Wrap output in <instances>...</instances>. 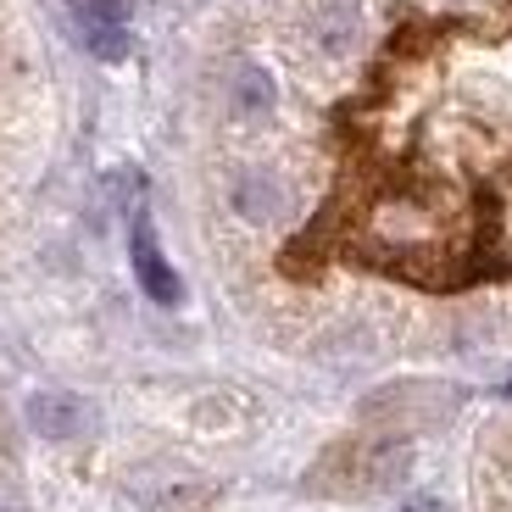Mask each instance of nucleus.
Instances as JSON below:
<instances>
[{"instance_id":"nucleus-1","label":"nucleus","mask_w":512,"mask_h":512,"mask_svg":"<svg viewBox=\"0 0 512 512\" xmlns=\"http://www.w3.org/2000/svg\"><path fill=\"white\" fill-rule=\"evenodd\" d=\"M73 34L78 45L101 62H123L128 56V12L123 0H73Z\"/></svg>"},{"instance_id":"nucleus-2","label":"nucleus","mask_w":512,"mask_h":512,"mask_svg":"<svg viewBox=\"0 0 512 512\" xmlns=\"http://www.w3.org/2000/svg\"><path fill=\"white\" fill-rule=\"evenodd\" d=\"M128 262H134V279H140V290L151 295L156 307H179L184 301V284H179V273L167 268V256H162V245H156V229H151V218H134V229H128Z\"/></svg>"},{"instance_id":"nucleus-3","label":"nucleus","mask_w":512,"mask_h":512,"mask_svg":"<svg viewBox=\"0 0 512 512\" xmlns=\"http://www.w3.org/2000/svg\"><path fill=\"white\" fill-rule=\"evenodd\" d=\"M23 412H28V429H34L39 440H73V435H84V423H90V407L78 396H67V390H34Z\"/></svg>"},{"instance_id":"nucleus-4","label":"nucleus","mask_w":512,"mask_h":512,"mask_svg":"<svg viewBox=\"0 0 512 512\" xmlns=\"http://www.w3.org/2000/svg\"><path fill=\"white\" fill-rule=\"evenodd\" d=\"M312 45H318L323 56H346L351 45H357V6L351 0H323L318 12H312Z\"/></svg>"},{"instance_id":"nucleus-5","label":"nucleus","mask_w":512,"mask_h":512,"mask_svg":"<svg viewBox=\"0 0 512 512\" xmlns=\"http://www.w3.org/2000/svg\"><path fill=\"white\" fill-rule=\"evenodd\" d=\"M234 206H240V218L268 223V218H279V190L268 179H240L234 184Z\"/></svg>"},{"instance_id":"nucleus-6","label":"nucleus","mask_w":512,"mask_h":512,"mask_svg":"<svg viewBox=\"0 0 512 512\" xmlns=\"http://www.w3.org/2000/svg\"><path fill=\"white\" fill-rule=\"evenodd\" d=\"M234 106L240 112H268L273 106V78L262 73V67H234Z\"/></svg>"},{"instance_id":"nucleus-7","label":"nucleus","mask_w":512,"mask_h":512,"mask_svg":"<svg viewBox=\"0 0 512 512\" xmlns=\"http://www.w3.org/2000/svg\"><path fill=\"white\" fill-rule=\"evenodd\" d=\"M407 512H440V501H435V496H412Z\"/></svg>"}]
</instances>
